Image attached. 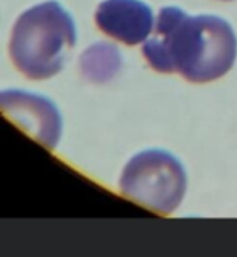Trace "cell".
Wrapping results in <instances>:
<instances>
[{
    "mask_svg": "<svg viewBox=\"0 0 237 257\" xmlns=\"http://www.w3.org/2000/svg\"><path fill=\"white\" fill-rule=\"evenodd\" d=\"M142 53L159 73H180L205 83L226 74L237 55V40L228 22L216 16L190 17L183 10H160L154 32Z\"/></svg>",
    "mask_w": 237,
    "mask_h": 257,
    "instance_id": "1",
    "label": "cell"
},
{
    "mask_svg": "<svg viewBox=\"0 0 237 257\" xmlns=\"http://www.w3.org/2000/svg\"><path fill=\"white\" fill-rule=\"evenodd\" d=\"M74 44L76 26L71 16L58 2H46L28 10L17 20L10 55L26 77L41 80L62 70Z\"/></svg>",
    "mask_w": 237,
    "mask_h": 257,
    "instance_id": "2",
    "label": "cell"
},
{
    "mask_svg": "<svg viewBox=\"0 0 237 257\" xmlns=\"http://www.w3.org/2000/svg\"><path fill=\"white\" fill-rule=\"evenodd\" d=\"M121 194L147 209L168 215L178 207L186 191L183 165L168 152L145 150L126 165Z\"/></svg>",
    "mask_w": 237,
    "mask_h": 257,
    "instance_id": "3",
    "label": "cell"
},
{
    "mask_svg": "<svg viewBox=\"0 0 237 257\" xmlns=\"http://www.w3.org/2000/svg\"><path fill=\"white\" fill-rule=\"evenodd\" d=\"M2 110L23 131L49 150L56 149L62 134V118L58 107L46 97L10 89L0 95Z\"/></svg>",
    "mask_w": 237,
    "mask_h": 257,
    "instance_id": "4",
    "label": "cell"
},
{
    "mask_svg": "<svg viewBox=\"0 0 237 257\" xmlns=\"http://www.w3.org/2000/svg\"><path fill=\"white\" fill-rule=\"evenodd\" d=\"M95 23L110 38L136 46L153 29V13L141 0H104L95 11Z\"/></svg>",
    "mask_w": 237,
    "mask_h": 257,
    "instance_id": "5",
    "label": "cell"
},
{
    "mask_svg": "<svg viewBox=\"0 0 237 257\" xmlns=\"http://www.w3.org/2000/svg\"><path fill=\"white\" fill-rule=\"evenodd\" d=\"M121 68V53L109 43H97L80 56V71L88 82L106 83Z\"/></svg>",
    "mask_w": 237,
    "mask_h": 257,
    "instance_id": "6",
    "label": "cell"
},
{
    "mask_svg": "<svg viewBox=\"0 0 237 257\" xmlns=\"http://www.w3.org/2000/svg\"><path fill=\"white\" fill-rule=\"evenodd\" d=\"M223 2H229V0H223Z\"/></svg>",
    "mask_w": 237,
    "mask_h": 257,
    "instance_id": "7",
    "label": "cell"
}]
</instances>
